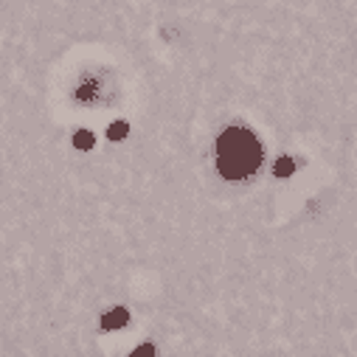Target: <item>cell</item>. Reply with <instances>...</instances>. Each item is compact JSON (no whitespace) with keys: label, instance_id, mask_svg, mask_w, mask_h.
Wrapping results in <instances>:
<instances>
[{"label":"cell","instance_id":"obj_1","mask_svg":"<svg viewBox=\"0 0 357 357\" xmlns=\"http://www.w3.org/2000/svg\"><path fill=\"white\" fill-rule=\"evenodd\" d=\"M262 164V147L248 129L231 127L217 138V169L225 180H242Z\"/></svg>","mask_w":357,"mask_h":357},{"label":"cell","instance_id":"obj_2","mask_svg":"<svg viewBox=\"0 0 357 357\" xmlns=\"http://www.w3.org/2000/svg\"><path fill=\"white\" fill-rule=\"evenodd\" d=\"M127 321H129V312L124 307H116V310H110V312L102 315V326L104 329H121Z\"/></svg>","mask_w":357,"mask_h":357},{"label":"cell","instance_id":"obj_3","mask_svg":"<svg viewBox=\"0 0 357 357\" xmlns=\"http://www.w3.org/2000/svg\"><path fill=\"white\" fill-rule=\"evenodd\" d=\"M74 147H77V150H90V147H93V132L79 129V132L74 135Z\"/></svg>","mask_w":357,"mask_h":357},{"label":"cell","instance_id":"obj_4","mask_svg":"<svg viewBox=\"0 0 357 357\" xmlns=\"http://www.w3.org/2000/svg\"><path fill=\"white\" fill-rule=\"evenodd\" d=\"M293 172H296L293 158H278V161H276V175H278V177H290Z\"/></svg>","mask_w":357,"mask_h":357},{"label":"cell","instance_id":"obj_5","mask_svg":"<svg viewBox=\"0 0 357 357\" xmlns=\"http://www.w3.org/2000/svg\"><path fill=\"white\" fill-rule=\"evenodd\" d=\"M129 132V127H127V121H116V124H110V129H107V135H110V141H121L124 135Z\"/></svg>","mask_w":357,"mask_h":357},{"label":"cell","instance_id":"obj_6","mask_svg":"<svg viewBox=\"0 0 357 357\" xmlns=\"http://www.w3.org/2000/svg\"><path fill=\"white\" fill-rule=\"evenodd\" d=\"M129 357H155V349H152L150 343H144V346H138V349H135Z\"/></svg>","mask_w":357,"mask_h":357}]
</instances>
